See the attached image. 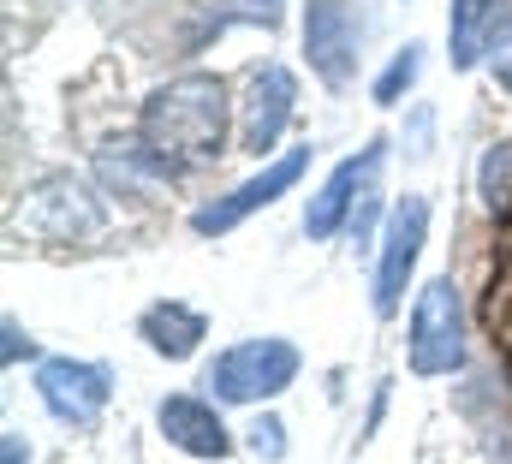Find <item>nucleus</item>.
Returning <instances> with one entry per match:
<instances>
[{
	"label": "nucleus",
	"instance_id": "1",
	"mask_svg": "<svg viewBox=\"0 0 512 464\" xmlns=\"http://www.w3.org/2000/svg\"><path fill=\"white\" fill-rule=\"evenodd\" d=\"M227 125H233V102H227V78L215 72H185L173 84H161L143 114H137V137L167 155L173 167L191 161H215L227 155Z\"/></svg>",
	"mask_w": 512,
	"mask_h": 464
},
{
	"label": "nucleus",
	"instance_id": "2",
	"mask_svg": "<svg viewBox=\"0 0 512 464\" xmlns=\"http://www.w3.org/2000/svg\"><path fill=\"white\" fill-rule=\"evenodd\" d=\"M298 369H304L298 346L268 334V340H239V346H227L209 363L203 387H209L221 405H262V399H280V393L298 381Z\"/></svg>",
	"mask_w": 512,
	"mask_h": 464
},
{
	"label": "nucleus",
	"instance_id": "3",
	"mask_svg": "<svg viewBox=\"0 0 512 464\" xmlns=\"http://www.w3.org/2000/svg\"><path fill=\"white\" fill-rule=\"evenodd\" d=\"M411 375H453L465 369V298L453 286V274H435L417 304H411Z\"/></svg>",
	"mask_w": 512,
	"mask_h": 464
},
{
	"label": "nucleus",
	"instance_id": "4",
	"mask_svg": "<svg viewBox=\"0 0 512 464\" xmlns=\"http://www.w3.org/2000/svg\"><path fill=\"white\" fill-rule=\"evenodd\" d=\"M36 393L48 405L54 423L66 429H96L108 399H114V369L108 363H90V357H48L36 369Z\"/></svg>",
	"mask_w": 512,
	"mask_h": 464
},
{
	"label": "nucleus",
	"instance_id": "5",
	"mask_svg": "<svg viewBox=\"0 0 512 464\" xmlns=\"http://www.w3.org/2000/svg\"><path fill=\"white\" fill-rule=\"evenodd\" d=\"M102 203L72 179V173H48L42 185H30L24 191V209L12 215V227L36 232V238H48V244H72V238H90V232H102Z\"/></svg>",
	"mask_w": 512,
	"mask_h": 464
},
{
	"label": "nucleus",
	"instance_id": "6",
	"mask_svg": "<svg viewBox=\"0 0 512 464\" xmlns=\"http://www.w3.org/2000/svg\"><path fill=\"white\" fill-rule=\"evenodd\" d=\"M304 167H310V143H304V149H286V155H274V161H262V173H251L245 185H233L227 197L203 203V209L191 215V232H203V238H221V232H233L239 221H251L256 209L280 203V197H286V191L304 179Z\"/></svg>",
	"mask_w": 512,
	"mask_h": 464
},
{
	"label": "nucleus",
	"instance_id": "7",
	"mask_svg": "<svg viewBox=\"0 0 512 464\" xmlns=\"http://www.w3.org/2000/svg\"><path fill=\"white\" fill-rule=\"evenodd\" d=\"M387 161V137H370L358 155H346L328 179H322V191L310 197V209H304V232L322 244V238H334V232L352 227V215H358V203L376 191V173H382Z\"/></svg>",
	"mask_w": 512,
	"mask_h": 464
},
{
	"label": "nucleus",
	"instance_id": "8",
	"mask_svg": "<svg viewBox=\"0 0 512 464\" xmlns=\"http://www.w3.org/2000/svg\"><path fill=\"white\" fill-rule=\"evenodd\" d=\"M423 238H429V203H423V197H405V203L387 215L382 256H376V286H370V304H376L382 322L405 304V286H411V268H417V256H423Z\"/></svg>",
	"mask_w": 512,
	"mask_h": 464
},
{
	"label": "nucleus",
	"instance_id": "9",
	"mask_svg": "<svg viewBox=\"0 0 512 464\" xmlns=\"http://www.w3.org/2000/svg\"><path fill=\"white\" fill-rule=\"evenodd\" d=\"M358 12L346 0H310L304 6V54H310V72L328 84V90H346L352 72H358Z\"/></svg>",
	"mask_w": 512,
	"mask_h": 464
},
{
	"label": "nucleus",
	"instance_id": "10",
	"mask_svg": "<svg viewBox=\"0 0 512 464\" xmlns=\"http://www.w3.org/2000/svg\"><path fill=\"white\" fill-rule=\"evenodd\" d=\"M292 114H298V78H292L280 60L256 66L251 96H245V125H239L245 155H256V161H262V155L280 143V131L292 125Z\"/></svg>",
	"mask_w": 512,
	"mask_h": 464
},
{
	"label": "nucleus",
	"instance_id": "11",
	"mask_svg": "<svg viewBox=\"0 0 512 464\" xmlns=\"http://www.w3.org/2000/svg\"><path fill=\"white\" fill-rule=\"evenodd\" d=\"M155 429H161L167 447H179V453H191V459H227V453H233V435H227L221 411H215L209 399H191V393L161 399V405H155Z\"/></svg>",
	"mask_w": 512,
	"mask_h": 464
},
{
	"label": "nucleus",
	"instance_id": "12",
	"mask_svg": "<svg viewBox=\"0 0 512 464\" xmlns=\"http://www.w3.org/2000/svg\"><path fill=\"white\" fill-rule=\"evenodd\" d=\"M507 24H512V0H453V12H447L453 72H471L483 54H495Z\"/></svg>",
	"mask_w": 512,
	"mask_h": 464
},
{
	"label": "nucleus",
	"instance_id": "13",
	"mask_svg": "<svg viewBox=\"0 0 512 464\" xmlns=\"http://www.w3.org/2000/svg\"><path fill=\"white\" fill-rule=\"evenodd\" d=\"M137 340L155 351V357H167V363H185L191 351L209 340V322H203V310H191L179 298H161V304H149L137 316Z\"/></svg>",
	"mask_w": 512,
	"mask_h": 464
},
{
	"label": "nucleus",
	"instance_id": "14",
	"mask_svg": "<svg viewBox=\"0 0 512 464\" xmlns=\"http://www.w3.org/2000/svg\"><path fill=\"white\" fill-rule=\"evenodd\" d=\"M477 191H483V203H489L495 221H512V137L489 143V155L477 167Z\"/></svg>",
	"mask_w": 512,
	"mask_h": 464
},
{
	"label": "nucleus",
	"instance_id": "15",
	"mask_svg": "<svg viewBox=\"0 0 512 464\" xmlns=\"http://www.w3.org/2000/svg\"><path fill=\"white\" fill-rule=\"evenodd\" d=\"M417 72H423V42H405V48L387 60V72L376 78V102H382V108H393V102L417 84Z\"/></svg>",
	"mask_w": 512,
	"mask_h": 464
},
{
	"label": "nucleus",
	"instance_id": "16",
	"mask_svg": "<svg viewBox=\"0 0 512 464\" xmlns=\"http://www.w3.org/2000/svg\"><path fill=\"white\" fill-rule=\"evenodd\" d=\"M251 447L262 453V459H286V429H280V417H256Z\"/></svg>",
	"mask_w": 512,
	"mask_h": 464
},
{
	"label": "nucleus",
	"instance_id": "17",
	"mask_svg": "<svg viewBox=\"0 0 512 464\" xmlns=\"http://www.w3.org/2000/svg\"><path fill=\"white\" fill-rule=\"evenodd\" d=\"M36 351V340L18 328V322H6V363H18V357H30Z\"/></svg>",
	"mask_w": 512,
	"mask_h": 464
},
{
	"label": "nucleus",
	"instance_id": "18",
	"mask_svg": "<svg viewBox=\"0 0 512 464\" xmlns=\"http://www.w3.org/2000/svg\"><path fill=\"white\" fill-rule=\"evenodd\" d=\"M495 78L512 90V24L501 30V42H495Z\"/></svg>",
	"mask_w": 512,
	"mask_h": 464
},
{
	"label": "nucleus",
	"instance_id": "19",
	"mask_svg": "<svg viewBox=\"0 0 512 464\" xmlns=\"http://www.w3.org/2000/svg\"><path fill=\"white\" fill-rule=\"evenodd\" d=\"M0 464H30V447H24V435H0Z\"/></svg>",
	"mask_w": 512,
	"mask_h": 464
},
{
	"label": "nucleus",
	"instance_id": "20",
	"mask_svg": "<svg viewBox=\"0 0 512 464\" xmlns=\"http://www.w3.org/2000/svg\"><path fill=\"white\" fill-rule=\"evenodd\" d=\"M256 12H262V18H274V6H280V0H251Z\"/></svg>",
	"mask_w": 512,
	"mask_h": 464
}]
</instances>
